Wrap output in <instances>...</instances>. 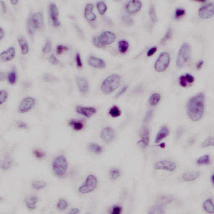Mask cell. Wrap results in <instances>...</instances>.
Instances as JSON below:
<instances>
[{"mask_svg":"<svg viewBox=\"0 0 214 214\" xmlns=\"http://www.w3.org/2000/svg\"><path fill=\"white\" fill-rule=\"evenodd\" d=\"M205 107V97L202 93H199L189 99L186 111L189 118L193 121H197L202 118Z\"/></svg>","mask_w":214,"mask_h":214,"instance_id":"6da1fadb","label":"cell"},{"mask_svg":"<svg viewBox=\"0 0 214 214\" xmlns=\"http://www.w3.org/2000/svg\"><path fill=\"white\" fill-rule=\"evenodd\" d=\"M121 81L120 76L117 74H111L106 78L101 86V89L104 94H108L112 93L117 89Z\"/></svg>","mask_w":214,"mask_h":214,"instance_id":"7a4b0ae2","label":"cell"},{"mask_svg":"<svg viewBox=\"0 0 214 214\" xmlns=\"http://www.w3.org/2000/svg\"><path fill=\"white\" fill-rule=\"evenodd\" d=\"M52 171L56 176H63L66 173L68 167L66 158L63 155L56 157L52 161Z\"/></svg>","mask_w":214,"mask_h":214,"instance_id":"3957f363","label":"cell"},{"mask_svg":"<svg viewBox=\"0 0 214 214\" xmlns=\"http://www.w3.org/2000/svg\"><path fill=\"white\" fill-rule=\"evenodd\" d=\"M43 14L40 12H35L27 22V29L30 34H33L36 29H40L43 26Z\"/></svg>","mask_w":214,"mask_h":214,"instance_id":"277c9868","label":"cell"},{"mask_svg":"<svg viewBox=\"0 0 214 214\" xmlns=\"http://www.w3.org/2000/svg\"><path fill=\"white\" fill-rule=\"evenodd\" d=\"M190 47L188 43L181 45L176 58V64L178 68H181L187 63L190 58Z\"/></svg>","mask_w":214,"mask_h":214,"instance_id":"5b68a950","label":"cell"},{"mask_svg":"<svg viewBox=\"0 0 214 214\" xmlns=\"http://www.w3.org/2000/svg\"><path fill=\"white\" fill-rule=\"evenodd\" d=\"M97 183V177L94 175H89L87 176L84 183L78 188V191L82 194L89 193L95 190Z\"/></svg>","mask_w":214,"mask_h":214,"instance_id":"8992f818","label":"cell"},{"mask_svg":"<svg viewBox=\"0 0 214 214\" xmlns=\"http://www.w3.org/2000/svg\"><path fill=\"white\" fill-rule=\"evenodd\" d=\"M170 56L167 52H161L155 62L154 68L156 71L161 73L166 70L170 65Z\"/></svg>","mask_w":214,"mask_h":214,"instance_id":"52a82bcc","label":"cell"},{"mask_svg":"<svg viewBox=\"0 0 214 214\" xmlns=\"http://www.w3.org/2000/svg\"><path fill=\"white\" fill-rule=\"evenodd\" d=\"M35 104V99L31 97H26L22 99L18 107V112L25 114L32 110Z\"/></svg>","mask_w":214,"mask_h":214,"instance_id":"ba28073f","label":"cell"},{"mask_svg":"<svg viewBox=\"0 0 214 214\" xmlns=\"http://www.w3.org/2000/svg\"><path fill=\"white\" fill-rule=\"evenodd\" d=\"M97 39L99 44L103 47L112 43L116 39V36L112 32L105 31L101 33Z\"/></svg>","mask_w":214,"mask_h":214,"instance_id":"9c48e42d","label":"cell"},{"mask_svg":"<svg viewBox=\"0 0 214 214\" xmlns=\"http://www.w3.org/2000/svg\"><path fill=\"white\" fill-rule=\"evenodd\" d=\"M214 12V3H210L201 7L199 10L198 14L200 18L207 19L213 16Z\"/></svg>","mask_w":214,"mask_h":214,"instance_id":"30bf717a","label":"cell"},{"mask_svg":"<svg viewBox=\"0 0 214 214\" xmlns=\"http://www.w3.org/2000/svg\"><path fill=\"white\" fill-rule=\"evenodd\" d=\"M176 164L169 160H160L157 161L155 165V168L157 170H165L173 171L176 169Z\"/></svg>","mask_w":214,"mask_h":214,"instance_id":"8fae6325","label":"cell"},{"mask_svg":"<svg viewBox=\"0 0 214 214\" xmlns=\"http://www.w3.org/2000/svg\"><path fill=\"white\" fill-rule=\"evenodd\" d=\"M49 14L52 24L55 27L60 25V22L59 19V10L55 3H51L49 4Z\"/></svg>","mask_w":214,"mask_h":214,"instance_id":"7c38bea8","label":"cell"},{"mask_svg":"<svg viewBox=\"0 0 214 214\" xmlns=\"http://www.w3.org/2000/svg\"><path fill=\"white\" fill-rule=\"evenodd\" d=\"M102 140L106 143L112 141L115 137V131L114 129L110 127L107 126L103 128L100 134Z\"/></svg>","mask_w":214,"mask_h":214,"instance_id":"4fadbf2b","label":"cell"},{"mask_svg":"<svg viewBox=\"0 0 214 214\" xmlns=\"http://www.w3.org/2000/svg\"><path fill=\"white\" fill-rule=\"evenodd\" d=\"M76 111L78 114L88 118L91 117L97 112L96 109L94 107L81 105L77 106Z\"/></svg>","mask_w":214,"mask_h":214,"instance_id":"5bb4252c","label":"cell"},{"mask_svg":"<svg viewBox=\"0 0 214 214\" xmlns=\"http://www.w3.org/2000/svg\"><path fill=\"white\" fill-rule=\"evenodd\" d=\"M76 80L79 92L84 94L88 93L89 89L88 79L84 77L78 76L76 78Z\"/></svg>","mask_w":214,"mask_h":214,"instance_id":"9a60e30c","label":"cell"},{"mask_svg":"<svg viewBox=\"0 0 214 214\" xmlns=\"http://www.w3.org/2000/svg\"><path fill=\"white\" fill-rule=\"evenodd\" d=\"M195 78L191 74L186 73L182 74L179 78V84L181 87L186 88L191 86L195 82Z\"/></svg>","mask_w":214,"mask_h":214,"instance_id":"2e32d148","label":"cell"},{"mask_svg":"<svg viewBox=\"0 0 214 214\" xmlns=\"http://www.w3.org/2000/svg\"><path fill=\"white\" fill-rule=\"evenodd\" d=\"M140 139L138 145L140 148H145L149 145V131L148 128L144 127L140 133Z\"/></svg>","mask_w":214,"mask_h":214,"instance_id":"e0dca14e","label":"cell"},{"mask_svg":"<svg viewBox=\"0 0 214 214\" xmlns=\"http://www.w3.org/2000/svg\"><path fill=\"white\" fill-rule=\"evenodd\" d=\"M142 3L139 1H131L126 5V9L130 13H135L139 12L141 9Z\"/></svg>","mask_w":214,"mask_h":214,"instance_id":"ac0fdd59","label":"cell"},{"mask_svg":"<svg viewBox=\"0 0 214 214\" xmlns=\"http://www.w3.org/2000/svg\"><path fill=\"white\" fill-rule=\"evenodd\" d=\"M88 63L89 65L93 68L101 69L105 67V62L103 59L97 58L94 56H90L88 58Z\"/></svg>","mask_w":214,"mask_h":214,"instance_id":"d6986e66","label":"cell"},{"mask_svg":"<svg viewBox=\"0 0 214 214\" xmlns=\"http://www.w3.org/2000/svg\"><path fill=\"white\" fill-rule=\"evenodd\" d=\"M15 56V49L14 47H11L2 52L0 54L1 59L3 61H9L13 59Z\"/></svg>","mask_w":214,"mask_h":214,"instance_id":"ffe728a7","label":"cell"},{"mask_svg":"<svg viewBox=\"0 0 214 214\" xmlns=\"http://www.w3.org/2000/svg\"><path fill=\"white\" fill-rule=\"evenodd\" d=\"M170 134V130L168 127L166 125H163L160 128L158 131L155 138V142L159 143L160 141L167 137Z\"/></svg>","mask_w":214,"mask_h":214,"instance_id":"44dd1931","label":"cell"},{"mask_svg":"<svg viewBox=\"0 0 214 214\" xmlns=\"http://www.w3.org/2000/svg\"><path fill=\"white\" fill-rule=\"evenodd\" d=\"M38 200V197L35 195L27 196L24 199L25 205L29 210H33L36 209V204Z\"/></svg>","mask_w":214,"mask_h":214,"instance_id":"7402d4cb","label":"cell"},{"mask_svg":"<svg viewBox=\"0 0 214 214\" xmlns=\"http://www.w3.org/2000/svg\"><path fill=\"white\" fill-rule=\"evenodd\" d=\"M201 173L197 171H187L183 174L182 178L183 180L185 181H195L200 177Z\"/></svg>","mask_w":214,"mask_h":214,"instance_id":"603a6c76","label":"cell"},{"mask_svg":"<svg viewBox=\"0 0 214 214\" xmlns=\"http://www.w3.org/2000/svg\"><path fill=\"white\" fill-rule=\"evenodd\" d=\"M94 6L91 3H88L84 8V15L88 20L92 22L95 20L96 16L93 13Z\"/></svg>","mask_w":214,"mask_h":214,"instance_id":"cb8c5ba5","label":"cell"},{"mask_svg":"<svg viewBox=\"0 0 214 214\" xmlns=\"http://www.w3.org/2000/svg\"><path fill=\"white\" fill-rule=\"evenodd\" d=\"M18 42L20 47H21V51L22 54H27L29 51V47L28 42L23 36H20L18 38Z\"/></svg>","mask_w":214,"mask_h":214,"instance_id":"d4e9b609","label":"cell"},{"mask_svg":"<svg viewBox=\"0 0 214 214\" xmlns=\"http://www.w3.org/2000/svg\"><path fill=\"white\" fill-rule=\"evenodd\" d=\"M69 125L74 130L80 131L84 128V124L79 120L72 119L69 122Z\"/></svg>","mask_w":214,"mask_h":214,"instance_id":"484cf974","label":"cell"},{"mask_svg":"<svg viewBox=\"0 0 214 214\" xmlns=\"http://www.w3.org/2000/svg\"><path fill=\"white\" fill-rule=\"evenodd\" d=\"M204 210L208 213H213L214 212V206L213 200L212 199L209 198L204 201L203 205Z\"/></svg>","mask_w":214,"mask_h":214,"instance_id":"4316f807","label":"cell"},{"mask_svg":"<svg viewBox=\"0 0 214 214\" xmlns=\"http://www.w3.org/2000/svg\"><path fill=\"white\" fill-rule=\"evenodd\" d=\"M172 199L173 197L170 195H160L157 199V202L159 203L158 205H160V206L167 205L172 201Z\"/></svg>","mask_w":214,"mask_h":214,"instance_id":"83f0119b","label":"cell"},{"mask_svg":"<svg viewBox=\"0 0 214 214\" xmlns=\"http://www.w3.org/2000/svg\"><path fill=\"white\" fill-rule=\"evenodd\" d=\"M160 100V96L159 93H153L149 97V104L152 106H155L159 104Z\"/></svg>","mask_w":214,"mask_h":214,"instance_id":"f1b7e54d","label":"cell"},{"mask_svg":"<svg viewBox=\"0 0 214 214\" xmlns=\"http://www.w3.org/2000/svg\"><path fill=\"white\" fill-rule=\"evenodd\" d=\"M88 149L92 152L99 154L103 151V147L100 145L94 143H91L88 145Z\"/></svg>","mask_w":214,"mask_h":214,"instance_id":"f546056e","label":"cell"},{"mask_svg":"<svg viewBox=\"0 0 214 214\" xmlns=\"http://www.w3.org/2000/svg\"><path fill=\"white\" fill-rule=\"evenodd\" d=\"M119 50L120 53L124 54L126 53L129 48V43L126 40H120L118 43Z\"/></svg>","mask_w":214,"mask_h":214,"instance_id":"4dcf8cb0","label":"cell"},{"mask_svg":"<svg viewBox=\"0 0 214 214\" xmlns=\"http://www.w3.org/2000/svg\"><path fill=\"white\" fill-rule=\"evenodd\" d=\"M121 110L117 106H113L109 110V115L113 118L119 117L121 115Z\"/></svg>","mask_w":214,"mask_h":214,"instance_id":"1f68e13d","label":"cell"},{"mask_svg":"<svg viewBox=\"0 0 214 214\" xmlns=\"http://www.w3.org/2000/svg\"><path fill=\"white\" fill-rule=\"evenodd\" d=\"M210 162V156L209 155H202L196 160V163L198 165H208Z\"/></svg>","mask_w":214,"mask_h":214,"instance_id":"d6a6232c","label":"cell"},{"mask_svg":"<svg viewBox=\"0 0 214 214\" xmlns=\"http://www.w3.org/2000/svg\"><path fill=\"white\" fill-rule=\"evenodd\" d=\"M149 15L150 19L153 23H155L158 20L156 12H155V7L154 5L150 6L149 9Z\"/></svg>","mask_w":214,"mask_h":214,"instance_id":"836d02e7","label":"cell"},{"mask_svg":"<svg viewBox=\"0 0 214 214\" xmlns=\"http://www.w3.org/2000/svg\"><path fill=\"white\" fill-rule=\"evenodd\" d=\"M32 187L36 190H42L47 185L45 181H35L32 183Z\"/></svg>","mask_w":214,"mask_h":214,"instance_id":"e575fe53","label":"cell"},{"mask_svg":"<svg viewBox=\"0 0 214 214\" xmlns=\"http://www.w3.org/2000/svg\"><path fill=\"white\" fill-rule=\"evenodd\" d=\"M214 144V139L213 136H210L206 138L202 143L201 146L202 148H206L209 146H213Z\"/></svg>","mask_w":214,"mask_h":214,"instance_id":"d590c367","label":"cell"},{"mask_svg":"<svg viewBox=\"0 0 214 214\" xmlns=\"http://www.w3.org/2000/svg\"><path fill=\"white\" fill-rule=\"evenodd\" d=\"M97 7L98 12L101 15H104L107 10V6L104 2L102 1H100L97 3Z\"/></svg>","mask_w":214,"mask_h":214,"instance_id":"8d00e7d4","label":"cell"},{"mask_svg":"<svg viewBox=\"0 0 214 214\" xmlns=\"http://www.w3.org/2000/svg\"><path fill=\"white\" fill-rule=\"evenodd\" d=\"M12 165V161L9 157H6L3 160L1 165L2 168L3 170H7L11 167Z\"/></svg>","mask_w":214,"mask_h":214,"instance_id":"74e56055","label":"cell"},{"mask_svg":"<svg viewBox=\"0 0 214 214\" xmlns=\"http://www.w3.org/2000/svg\"><path fill=\"white\" fill-rule=\"evenodd\" d=\"M17 76L14 70H11L9 72L8 75V79L11 84H14L17 81Z\"/></svg>","mask_w":214,"mask_h":214,"instance_id":"f35d334b","label":"cell"},{"mask_svg":"<svg viewBox=\"0 0 214 214\" xmlns=\"http://www.w3.org/2000/svg\"><path fill=\"white\" fill-rule=\"evenodd\" d=\"M68 203L66 200L64 199H60L57 203V206L59 210H65L68 207Z\"/></svg>","mask_w":214,"mask_h":214,"instance_id":"ab89813d","label":"cell"},{"mask_svg":"<svg viewBox=\"0 0 214 214\" xmlns=\"http://www.w3.org/2000/svg\"><path fill=\"white\" fill-rule=\"evenodd\" d=\"M150 213L152 214H163L164 213V210L160 205L153 206L150 209Z\"/></svg>","mask_w":214,"mask_h":214,"instance_id":"60d3db41","label":"cell"},{"mask_svg":"<svg viewBox=\"0 0 214 214\" xmlns=\"http://www.w3.org/2000/svg\"><path fill=\"white\" fill-rule=\"evenodd\" d=\"M120 173L119 169L114 168L111 169L110 171V177L113 180H116L120 176Z\"/></svg>","mask_w":214,"mask_h":214,"instance_id":"b9f144b4","label":"cell"},{"mask_svg":"<svg viewBox=\"0 0 214 214\" xmlns=\"http://www.w3.org/2000/svg\"><path fill=\"white\" fill-rule=\"evenodd\" d=\"M186 13L185 9L182 8H178L175 12V17L176 19H179L183 17Z\"/></svg>","mask_w":214,"mask_h":214,"instance_id":"7bdbcfd3","label":"cell"},{"mask_svg":"<svg viewBox=\"0 0 214 214\" xmlns=\"http://www.w3.org/2000/svg\"><path fill=\"white\" fill-rule=\"evenodd\" d=\"M33 154L34 156L38 159H42L45 156V153L38 149H34L33 150Z\"/></svg>","mask_w":214,"mask_h":214,"instance_id":"ee69618b","label":"cell"},{"mask_svg":"<svg viewBox=\"0 0 214 214\" xmlns=\"http://www.w3.org/2000/svg\"><path fill=\"white\" fill-rule=\"evenodd\" d=\"M8 97V93L5 90H1L0 93V103L3 104L7 101Z\"/></svg>","mask_w":214,"mask_h":214,"instance_id":"f6af8a7d","label":"cell"},{"mask_svg":"<svg viewBox=\"0 0 214 214\" xmlns=\"http://www.w3.org/2000/svg\"><path fill=\"white\" fill-rule=\"evenodd\" d=\"M51 49H52V42L49 40H47L46 41L45 43L42 48V51L43 53H47L50 52Z\"/></svg>","mask_w":214,"mask_h":214,"instance_id":"bcb514c9","label":"cell"},{"mask_svg":"<svg viewBox=\"0 0 214 214\" xmlns=\"http://www.w3.org/2000/svg\"><path fill=\"white\" fill-rule=\"evenodd\" d=\"M171 37H172V31L171 29H169L166 32V34L164 36V38L161 40L160 43H161V44H164V43L170 39Z\"/></svg>","mask_w":214,"mask_h":214,"instance_id":"7dc6e473","label":"cell"},{"mask_svg":"<svg viewBox=\"0 0 214 214\" xmlns=\"http://www.w3.org/2000/svg\"><path fill=\"white\" fill-rule=\"evenodd\" d=\"M69 48L67 46L63 45H59L57 47L56 52L58 54H61L64 51L68 50Z\"/></svg>","mask_w":214,"mask_h":214,"instance_id":"c3c4849f","label":"cell"},{"mask_svg":"<svg viewBox=\"0 0 214 214\" xmlns=\"http://www.w3.org/2000/svg\"><path fill=\"white\" fill-rule=\"evenodd\" d=\"M75 61L77 66L78 68H81L83 67V62H82L80 54L79 53L76 54L75 56Z\"/></svg>","mask_w":214,"mask_h":214,"instance_id":"681fc988","label":"cell"},{"mask_svg":"<svg viewBox=\"0 0 214 214\" xmlns=\"http://www.w3.org/2000/svg\"><path fill=\"white\" fill-rule=\"evenodd\" d=\"M48 60L49 63L51 64H53V65H57L59 63V60L57 59L55 56L53 54H51L49 58H48Z\"/></svg>","mask_w":214,"mask_h":214,"instance_id":"f907efd6","label":"cell"},{"mask_svg":"<svg viewBox=\"0 0 214 214\" xmlns=\"http://www.w3.org/2000/svg\"><path fill=\"white\" fill-rule=\"evenodd\" d=\"M157 49V47H153L150 48L148 51L147 53V55L148 57H150L154 55V54L156 52Z\"/></svg>","mask_w":214,"mask_h":214,"instance_id":"816d5d0a","label":"cell"},{"mask_svg":"<svg viewBox=\"0 0 214 214\" xmlns=\"http://www.w3.org/2000/svg\"><path fill=\"white\" fill-rule=\"evenodd\" d=\"M128 87L127 86L125 85L121 89H120V91H119V93L116 94V96H115V98H119V97L121 96L122 95H123L124 93L126 91Z\"/></svg>","mask_w":214,"mask_h":214,"instance_id":"f5cc1de1","label":"cell"},{"mask_svg":"<svg viewBox=\"0 0 214 214\" xmlns=\"http://www.w3.org/2000/svg\"><path fill=\"white\" fill-rule=\"evenodd\" d=\"M122 211V208L119 206H115L113 208L112 214H119L121 213Z\"/></svg>","mask_w":214,"mask_h":214,"instance_id":"db71d44e","label":"cell"},{"mask_svg":"<svg viewBox=\"0 0 214 214\" xmlns=\"http://www.w3.org/2000/svg\"><path fill=\"white\" fill-rule=\"evenodd\" d=\"M18 127L22 129H27L28 127V125L26 123L23 122H20L18 124Z\"/></svg>","mask_w":214,"mask_h":214,"instance_id":"11a10c76","label":"cell"},{"mask_svg":"<svg viewBox=\"0 0 214 214\" xmlns=\"http://www.w3.org/2000/svg\"><path fill=\"white\" fill-rule=\"evenodd\" d=\"M79 209L77 208H74L72 209L71 210H69V213L71 214H76L79 213Z\"/></svg>","mask_w":214,"mask_h":214,"instance_id":"9f6ffc18","label":"cell"},{"mask_svg":"<svg viewBox=\"0 0 214 214\" xmlns=\"http://www.w3.org/2000/svg\"><path fill=\"white\" fill-rule=\"evenodd\" d=\"M1 3L2 12H3V13H5L6 12V5L5 4L4 2H3V1H1Z\"/></svg>","mask_w":214,"mask_h":214,"instance_id":"6f0895ef","label":"cell"},{"mask_svg":"<svg viewBox=\"0 0 214 214\" xmlns=\"http://www.w3.org/2000/svg\"><path fill=\"white\" fill-rule=\"evenodd\" d=\"M4 35V30L2 27L0 28V39H2V38H3V36Z\"/></svg>","mask_w":214,"mask_h":214,"instance_id":"680465c9","label":"cell"},{"mask_svg":"<svg viewBox=\"0 0 214 214\" xmlns=\"http://www.w3.org/2000/svg\"><path fill=\"white\" fill-rule=\"evenodd\" d=\"M203 65V61H200L197 63V65H196V68H197L198 69H200L202 67Z\"/></svg>","mask_w":214,"mask_h":214,"instance_id":"91938a15","label":"cell"},{"mask_svg":"<svg viewBox=\"0 0 214 214\" xmlns=\"http://www.w3.org/2000/svg\"><path fill=\"white\" fill-rule=\"evenodd\" d=\"M10 2L12 5H16L18 3V0H12V1H10Z\"/></svg>","mask_w":214,"mask_h":214,"instance_id":"94428289","label":"cell"},{"mask_svg":"<svg viewBox=\"0 0 214 214\" xmlns=\"http://www.w3.org/2000/svg\"><path fill=\"white\" fill-rule=\"evenodd\" d=\"M211 183H212V185H213V175H212V176H211Z\"/></svg>","mask_w":214,"mask_h":214,"instance_id":"6125c7cd","label":"cell"}]
</instances>
